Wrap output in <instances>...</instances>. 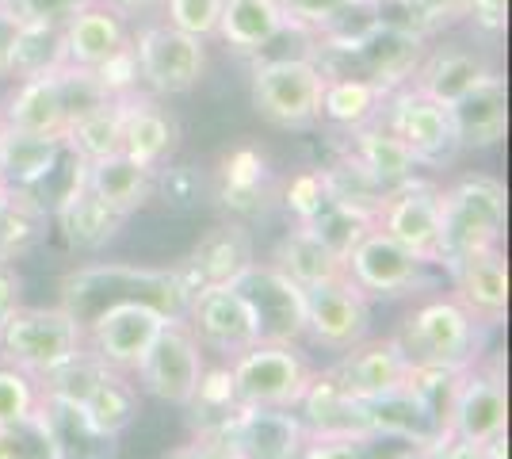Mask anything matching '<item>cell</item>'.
<instances>
[{
    "instance_id": "17",
    "label": "cell",
    "mask_w": 512,
    "mask_h": 459,
    "mask_svg": "<svg viewBox=\"0 0 512 459\" xmlns=\"http://www.w3.org/2000/svg\"><path fill=\"white\" fill-rule=\"evenodd\" d=\"M188 329L195 333L199 349L218 356V364H230L237 360L241 352H249L256 341V326H253V314L245 299L237 295L234 284H222V287H207L199 291L192 303H188Z\"/></svg>"
},
{
    "instance_id": "8",
    "label": "cell",
    "mask_w": 512,
    "mask_h": 459,
    "mask_svg": "<svg viewBox=\"0 0 512 459\" xmlns=\"http://www.w3.org/2000/svg\"><path fill=\"white\" fill-rule=\"evenodd\" d=\"M230 379L241 406L295 410L314 379V368L299 345H253L230 360Z\"/></svg>"
},
{
    "instance_id": "5",
    "label": "cell",
    "mask_w": 512,
    "mask_h": 459,
    "mask_svg": "<svg viewBox=\"0 0 512 459\" xmlns=\"http://www.w3.org/2000/svg\"><path fill=\"white\" fill-rule=\"evenodd\" d=\"M394 337L402 341V349L417 368L467 372L470 364H478V322L455 295L421 303Z\"/></svg>"
},
{
    "instance_id": "43",
    "label": "cell",
    "mask_w": 512,
    "mask_h": 459,
    "mask_svg": "<svg viewBox=\"0 0 512 459\" xmlns=\"http://www.w3.org/2000/svg\"><path fill=\"white\" fill-rule=\"evenodd\" d=\"M161 20L184 31V35H195V39H214L218 31V16H222V0H161Z\"/></svg>"
},
{
    "instance_id": "20",
    "label": "cell",
    "mask_w": 512,
    "mask_h": 459,
    "mask_svg": "<svg viewBox=\"0 0 512 459\" xmlns=\"http://www.w3.org/2000/svg\"><path fill=\"white\" fill-rule=\"evenodd\" d=\"M50 222L58 226L65 249L73 253H104L111 241L123 230V215H115L111 207H104L100 199L88 192L85 184V165L77 161L73 184L65 188V196L50 207Z\"/></svg>"
},
{
    "instance_id": "1",
    "label": "cell",
    "mask_w": 512,
    "mask_h": 459,
    "mask_svg": "<svg viewBox=\"0 0 512 459\" xmlns=\"http://www.w3.org/2000/svg\"><path fill=\"white\" fill-rule=\"evenodd\" d=\"M115 303H150L169 322L188 318V295L176 284L172 268H138V264H85L62 280V306L85 329L100 310Z\"/></svg>"
},
{
    "instance_id": "3",
    "label": "cell",
    "mask_w": 512,
    "mask_h": 459,
    "mask_svg": "<svg viewBox=\"0 0 512 459\" xmlns=\"http://www.w3.org/2000/svg\"><path fill=\"white\" fill-rule=\"evenodd\" d=\"M85 349V329L65 306H20L0 322V360L35 383Z\"/></svg>"
},
{
    "instance_id": "28",
    "label": "cell",
    "mask_w": 512,
    "mask_h": 459,
    "mask_svg": "<svg viewBox=\"0 0 512 459\" xmlns=\"http://www.w3.org/2000/svg\"><path fill=\"white\" fill-rule=\"evenodd\" d=\"M283 31H291V20L279 0H222L214 39L234 54H260Z\"/></svg>"
},
{
    "instance_id": "52",
    "label": "cell",
    "mask_w": 512,
    "mask_h": 459,
    "mask_svg": "<svg viewBox=\"0 0 512 459\" xmlns=\"http://www.w3.org/2000/svg\"><path fill=\"white\" fill-rule=\"evenodd\" d=\"M104 4H111L127 20H134L138 12H161V0H104Z\"/></svg>"
},
{
    "instance_id": "18",
    "label": "cell",
    "mask_w": 512,
    "mask_h": 459,
    "mask_svg": "<svg viewBox=\"0 0 512 459\" xmlns=\"http://www.w3.org/2000/svg\"><path fill=\"white\" fill-rule=\"evenodd\" d=\"M425 268L413 253H406L398 241L383 234L379 226L367 230L352 253L344 257V276L360 287L367 299H379V295H406L413 287L425 280Z\"/></svg>"
},
{
    "instance_id": "7",
    "label": "cell",
    "mask_w": 512,
    "mask_h": 459,
    "mask_svg": "<svg viewBox=\"0 0 512 459\" xmlns=\"http://www.w3.org/2000/svg\"><path fill=\"white\" fill-rule=\"evenodd\" d=\"M138 81L150 88L157 100L188 96L207 73V43L169 27L165 20L142 23L138 35H130Z\"/></svg>"
},
{
    "instance_id": "27",
    "label": "cell",
    "mask_w": 512,
    "mask_h": 459,
    "mask_svg": "<svg viewBox=\"0 0 512 459\" xmlns=\"http://www.w3.org/2000/svg\"><path fill=\"white\" fill-rule=\"evenodd\" d=\"M85 184L88 192L100 199L104 207H111L115 215L130 219L134 211H142L157 192V173L130 161L127 153H111L85 165Z\"/></svg>"
},
{
    "instance_id": "50",
    "label": "cell",
    "mask_w": 512,
    "mask_h": 459,
    "mask_svg": "<svg viewBox=\"0 0 512 459\" xmlns=\"http://www.w3.org/2000/svg\"><path fill=\"white\" fill-rule=\"evenodd\" d=\"M16 39H20V20L0 8V77H12V50H16Z\"/></svg>"
},
{
    "instance_id": "39",
    "label": "cell",
    "mask_w": 512,
    "mask_h": 459,
    "mask_svg": "<svg viewBox=\"0 0 512 459\" xmlns=\"http://www.w3.org/2000/svg\"><path fill=\"white\" fill-rule=\"evenodd\" d=\"M306 226L344 261V257L352 253V245H356L367 230H375V215L352 207V203H341V199H333L325 192V203L314 211V219H306Z\"/></svg>"
},
{
    "instance_id": "51",
    "label": "cell",
    "mask_w": 512,
    "mask_h": 459,
    "mask_svg": "<svg viewBox=\"0 0 512 459\" xmlns=\"http://www.w3.org/2000/svg\"><path fill=\"white\" fill-rule=\"evenodd\" d=\"M23 284L20 276H16V268L12 264H0V322L12 314V310H20L23 306Z\"/></svg>"
},
{
    "instance_id": "42",
    "label": "cell",
    "mask_w": 512,
    "mask_h": 459,
    "mask_svg": "<svg viewBox=\"0 0 512 459\" xmlns=\"http://www.w3.org/2000/svg\"><path fill=\"white\" fill-rule=\"evenodd\" d=\"M291 27H306V31H318L325 39L333 35H344L352 16L360 8H371V4H383V0H279Z\"/></svg>"
},
{
    "instance_id": "26",
    "label": "cell",
    "mask_w": 512,
    "mask_h": 459,
    "mask_svg": "<svg viewBox=\"0 0 512 459\" xmlns=\"http://www.w3.org/2000/svg\"><path fill=\"white\" fill-rule=\"evenodd\" d=\"M65 138L54 134H23L0 127V184L39 192L50 176L58 173L65 157Z\"/></svg>"
},
{
    "instance_id": "30",
    "label": "cell",
    "mask_w": 512,
    "mask_h": 459,
    "mask_svg": "<svg viewBox=\"0 0 512 459\" xmlns=\"http://www.w3.org/2000/svg\"><path fill=\"white\" fill-rule=\"evenodd\" d=\"M344 153H348L383 192H390V188H398V184H406V180L417 176L413 153L406 150V142L390 131L383 119L367 123L360 131H348V150Z\"/></svg>"
},
{
    "instance_id": "12",
    "label": "cell",
    "mask_w": 512,
    "mask_h": 459,
    "mask_svg": "<svg viewBox=\"0 0 512 459\" xmlns=\"http://www.w3.org/2000/svg\"><path fill=\"white\" fill-rule=\"evenodd\" d=\"M375 226L390 234L421 264H440L444 215H440V188L436 184L413 176L406 184L390 188L375 211Z\"/></svg>"
},
{
    "instance_id": "41",
    "label": "cell",
    "mask_w": 512,
    "mask_h": 459,
    "mask_svg": "<svg viewBox=\"0 0 512 459\" xmlns=\"http://www.w3.org/2000/svg\"><path fill=\"white\" fill-rule=\"evenodd\" d=\"M237 406V394H234V379H230V364H207L203 368V379L195 387L192 398V425L195 433H214L226 417L234 414Z\"/></svg>"
},
{
    "instance_id": "13",
    "label": "cell",
    "mask_w": 512,
    "mask_h": 459,
    "mask_svg": "<svg viewBox=\"0 0 512 459\" xmlns=\"http://www.w3.org/2000/svg\"><path fill=\"white\" fill-rule=\"evenodd\" d=\"M169 326V318L150 303H115L100 310L85 326V349L104 360L107 368L134 375L142 356L150 352L157 333Z\"/></svg>"
},
{
    "instance_id": "9",
    "label": "cell",
    "mask_w": 512,
    "mask_h": 459,
    "mask_svg": "<svg viewBox=\"0 0 512 459\" xmlns=\"http://www.w3.org/2000/svg\"><path fill=\"white\" fill-rule=\"evenodd\" d=\"M234 287L253 314L260 345H299L306 337V291L272 261H253Z\"/></svg>"
},
{
    "instance_id": "36",
    "label": "cell",
    "mask_w": 512,
    "mask_h": 459,
    "mask_svg": "<svg viewBox=\"0 0 512 459\" xmlns=\"http://www.w3.org/2000/svg\"><path fill=\"white\" fill-rule=\"evenodd\" d=\"M50 226V207L35 192L8 188V199L0 207V264H16L43 241Z\"/></svg>"
},
{
    "instance_id": "46",
    "label": "cell",
    "mask_w": 512,
    "mask_h": 459,
    "mask_svg": "<svg viewBox=\"0 0 512 459\" xmlns=\"http://www.w3.org/2000/svg\"><path fill=\"white\" fill-rule=\"evenodd\" d=\"M283 203L295 215V222L314 219V211L325 203V176H321V169H302L299 176H291V184L283 192Z\"/></svg>"
},
{
    "instance_id": "4",
    "label": "cell",
    "mask_w": 512,
    "mask_h": 459,
    "mask_svg": "<svg viewBox=\"0 0 512 459\" xmlns=\"http://www.w3.org/2000/svg\"><path fill=\"white\" fill-rule=\"evenodd\" d=\"M325 69L318 58H264L253 66V111L279 131H306L318 123Z\"/></svg>"
},
{
    "instance_id": "31",
    "label": "cell",
    "mask_w": 512,
    "mask_h": 459,
    "mask_svg": "<svg viewBox=\"0 0 512 459\" xmlns=\"http://www.w3.org/2000/svg\"><path fill=\"white\" fill-rule=\"evenodd\" d=\"M295 414L302 417L306 433H363V437H371L367 425H363L360 398L344 391V383L329 368L314 372L302 402L295 406Z\"/></svg>"
},
{
    "instance_id": "53",
    "label": "cell",
    "mask_w": 512,
    "mask_h": 459,
    "mask_svg": "<svg viewBox=\"0 0 512 459\" xmlns=\"http://www.w3.org/2000/svg\"><path fill=\"white\" fill-rule=\"evenodd\" d=\"M394 459H432V456H428V448H409V452H402V456Z\"/></svg>"
},
{
    "instance_id": "25",
    "label": "cell",
    "mask_w": 512,
    "mask_h": 459,
    "mask_svg": "<svg viewBox=\"0 0 512 459\" xmlns=\"http://www.w3.org/2000/svg\"><path fill=\"white\" fill-rule=\"evenodd\" d=\"M180 146V123L157 96H142L134 92L127 100V119H123V153L130 161L146 165V169H161L169 165V157Z\"/></svg>"
},
{
    "instance_id": "32",
    "label": "cell",
    "mask_w": 512,
    "mask_h": 459,
    "mask_svg": "<svg viewBox=\"0 0 512 459\" xmlns=\"http://www.w3.org/2000/svg\"><path fill=\"white\" fill-rule=\"evenodd\" d=\"M272 264H276L279 272H287L302 291L318 284H333V280L344 276V261L306 226V222H295V226L276 241Z\"/></svg>"
},
{
    "instance_id": "40",
    "label": "cell",
    "mask_w": 512,
    "mask_h": 459,
    "mask_svg": "<svg viewBox=\"0 0 512 459\" xmlns=\"http://www.w3.org/2000/svg\"><path fill=\"white\" fill-rule=\"evenodd\" d=\"M0 459H62L43 402L20 421L0 425Z\"/></svg>"
},
{
    "instance_id": "16",
    "label": "cell",
    "mask_w": 512,
    "mask_h": 459,
    "mask_svg": "<svg viewBox=\"0 0 512 459\" xmlns=\"http://www.w3.org/2000/svg\"><path fill=\"white\" fill-rule=\"evenodd\" d=\"M214 437L234 452V459H299L306 444V425L295 410L237 406L214 429Z\"/></svg>"
},
{
    "instance_id": "10",
    "label": "cell",
    "mask_w": 512,
    "mask_h": 459,
    "mask_svg": "<svg viewBox=\"0 0 512 459\" xmlns=\"http://www.w3.org/2000/svg\"><path fill=\"white\" fill-rule=\"evenodd\" d=\"M203 368H207V352L199 349L188 322H169L157 333L150 352L142 356V364L134 368V383H138V391L157 402L188 410L195 387L203 379Z\"/></svg>"
},
{
    "instance_id": "38",
    "label": "cell",
    "mask_w": 512,
    "mask_h": 459,
    "mask_svg": "<svg viewBox=\"0 0 512 459\" xmlns=\"http://www.w3.org/2000/svg\"><path fill=\"white\" fill-rule=\"evenodd\" d=\"M138 406H142V391H138L134 375H123V372H115V368H111V372L100 379V387L81 402V410L88 414V421H92L96 429H104L107 437H123L130 425H134V417H138Z\"/></svg>"
},
{
    "instance_id": "34",
    "label": "cell",
    "mask_w": 512,
    "mask_h": 459,
    "mask_svg": "<svg viewBox=\"0 0 512 459\" xmlns=\"http://www.w3.org/2000/svg\"><path fill=\"white\" fill-rule=\"evenodd\" d=\"M383 85L367 81V77H348V73H333L325 77V92H321L318 119L341 127V131H360L367 123H375L386 108Z\"/></svg>"
},
{
    "instance_id": "45",
    "label": "cell",
    "mask_w": 512,
    "mask_h": 459,
    "mask_svg": "<svg viewBox=\"0 0 512 459\" xmlns=\"http://www.w3.org/2000/svg\"><path fill=\"white\" fill-rule=\"evenodd\" d=\"M379 437L363 433H306L299 459H371Z\"/></svg>"
},
{
    "instance_id": "14",
    "label": "cell",
    "mask_w": 512,
    "mask_h": 459,
    "mask_svg": "<svg viewBox=\"0 0 512 459\" xmlns=\"http://www.w3.org/2000/svg\"><path fill=\"white\" fill-rule=\"evenodd\" d=\"M256 261V245H253V230L245 222H214L211 230L192 245V253L172 268L176 284L184 287L188 303H192L199 291L207 287H222L234 284L237 276Z\"/></svg>"
},
{
    "instance_id": "49",
    "label": "cell",
    "mask_w": 512,
    "mask_h": 459,
    "mask_svg": "<svg viewBox=\"0 0 512 459\" xmlns=\"http://www.w3.org/2000/svg\"><path fill=\"white\" fill-rule=\"evenodd\" d=\"M505 16H509V0H470L467 20L478 23L486 35L505 31Z\"/></svg>"
},
{
    "instance_id": "2",
    "label": "cell",
    "mask_w": 512,
    "mask_h": 459,
    "mask_svg": "<svg viewBox=\"0 0 512 459\" xmlns=\"http://www.w3.org/2000/svg\"><path fill=\"white\" fill-rule=\"evenodd\" d=\"M440 215H444V234H440V264H455L501 245L505 234V188L486 173L459 176L455 184L440 188Z\"/></svg>"
},
{
    "instance_id": "22",
    "label": "cell",
    "mask_w": 512,
    "mask_h": 459,
    "mask_svg": "<svg viewBox=\"0 0 512 459\" xmlns=\"http://www.w3.org/2000/svg\"><path fill=\"white\" fill-rule=\"evenodd\" d=\"M451 127H455V142L459 150H493L501 146V138L509 131V92H505V77L490 69L482 81L448 104Z\"/></svg>"
},
{
    "instance_id": "35",
    "label": "cell",
    "mask_w": 512,
    "mask_h": 459,
    "mask_svg": "<svg viewBox=\"0 0 512 459\" xmlns=\"http://www.w3.org/2000/svg\"><path fill=\"white\" fill-rule=\"evenodd\" d=\"M46 417L54 425V437H58V452L62 459H115L119 456V437H107L104 429H96L88 414L73 402L62 398H50L39 391Z\"/></svg>"
},
{
    "instance_id": "21",
    "label": "cell",
    "mask_w": 512,
    "mask_h": 459,
    "mask_svg": "<svg viewBox=\"0 0 512 459\" xmlns=\"http://www.w3.org/2000/svg\"><path fill=\"white\" fill-rule=\"evenodd\" d=\"M344 383V391L356 398H379L398 391L413 372V360L406 356L398 337H363L360 345L341 352V360L329 368Z\"/></svg>"
},
{
    "instance_id": "15",
    "label": "cell",
    "mask_w": 512,
    "mask_h": 459,
    "mask_svg": "<svg viewBox=\"0 0 512 459\" xmlns=\"http://www.w3.org/2000/svg\"><path fill=\"white\" fill-rule=\"evenodd\" d=\"M306 337L325 352H344L371 337V299L348 276L306 287Z\"/></svg>"
},
{
    "instance_id": "37",
    "label": "cell",
    "mask_w": 512,
    "mask_h": 459,
    "mask_svg": "<svg viewBox=\"0 0 512 459\" xmlns=\"http://www.w3.org/2000/svg\"><path fill=\"white\" fill-rule=\"evenodd\" d=\"M268 196V161L260 157L256 146H237L222 157V188L218 199L234 215H253L264 207Z\"/></svg>"
},
{
    "instance_id": "19",
    "label": "cell",
    "mask_w": 512,
    "mask_h": 459,
    "mask_svg": "<svg viewBox=\"0 0 512 459\" xmlns=\"http://www.w3.org/2000/svg\"><path fill=\"white\" fill-rule=\"evenodd\" d=\"M58 46H62V66L100 69L130 46V20L104 0H85L62 23Z\"/></svg>"
},
{
    "instance_id": "47",
    "label": "cell",
    "mask_w": 512,
    "mask_h": 459,
    "mask_svg": "<svg viewBox=\"0 0 512 459\" xmlns=\"http://www.w3.org/2000/svg\"><path fill=\"white\" fill-rule=\"evenodd\" d=\"M77 4H85V0H4V8L16 20L35 23V27H62Z\"/></svg>"
},
{
    "instance_id": "29",
    "label": "cell",
    "mask_w": 512,
    "mask_h": 459,
    "mask_svg": "<svg viewBox=\"0 0 512 459\" xmlns=\"http://www.w3.org/2000/svg\"><path fill=\"white\" fill-rule=\"evenodd\" d=\"M490 69L493 66H486V58H482L478 50L459 46V43H440V46H432V50H425V58H421V66L413 69L409 85L421 88L425 96L440 100V104H455V100H459L474 81H482Z\"/></svg>"
},
{
    "instance_id": "11",
    "label": "cell",
    "mask_w": 512,
    "mask_h": 459,
    "mask_svg": "<svg viewBox=\"0 0 512 459\" xmlns=\"http://www.w3.org/2000/svg\"><path fill=\"white\" fill-rule=\"evenodd\" d=\"M383 123L406 142L417 169H444L459 157L455 127H451L448 104L425 96L421 88L402 85L386 96Z\"/></svg>"
},
{
    "instance_id": "54",
    "label": "cell",
    "mask_w": 512,
    "mask_h": 459,
    "mask_svg": "<svg viewBox=\"0 0 512 459\" xmlns=\"http://www.w3.org/2000/svg\"><path fill=\"white\" fill-rule=\"evenodd\" d=\"M4 199H8V188H4V184H0V207H4Z\"/></svg>"
},
{
    "instance_id": "24",
    "label": "cell",
    "mask_w": 512,
    "mask_h": 459,
    "mask_svg": "<svg viewBox=\"0 0 512 459\" xmlns=\"http://www.w3.org/2000/svg\"><path fill=\"white\" fill-rule=\"evenodd\" d=\"M0 127L23 134H54L62 138L69 127V104H65L62 69H43L20 77L16 92L8 96V104L0 108Z\"/></svg>"
},
{
    "instance_id": "23",
    "label": "cell",
    "mask_w": 512,
    "mask_h": 459,
    "mask_svg": "<svg viewBox=\"0 0 512 459\" xmlns=\"http://www.w3.org/2000/svg\"><path fill=\"white\" fill-rule=\"evenodd\" d=\"M455 299L463 303L478 326H497L509 310V261L505 249L493 245L482 253H470L451 268Z\"/></svg>"
},
{
    "instance_id": "33",
    "label": "cell",
    "mask_w": 512,
    "mask_h": 459,
    "mask_svg": "<svg viewBox=\"0 0 512 459\" xmlns=\"http://www.w3.org/2000/svg\"><path fill=\"white\" fill-rule=\"evenodd\" d=\"M130 96H111V100L88 108L85 115H77L65 127V150L73 153L81 165H92V161L111 157V153H123V119H127Z\"/></svg>"
},
{
    "instance_id": "6",
    "label": "cell",
    "mask_w": 512,
    "mask_h": 459,
    "mask_svg": "<svg viewBox=\"0 0 512 459\" xmlns=\"http://www.w3.org/2000/svg\"><path fill=\"white\" fill-rule=\"evenodd\" d=\"M505 429H509L505 375L497 364H490V368L470 364L467 372L455 375V387L448 394L444 440H455L470 452H486L490 444L505 440Z\"/></svg>"
},
{
    "instance_id": "48",
    "label": "cell",
    "mask_w": 512,
    "mask_h": 459,
    "mask_svg": "<svg viewBox=\"0 0 512 459\" xmlns=\"http://www.w3.org/2000/svg\"><path fill=\"white\" fill-rule=\"evenodd\" d=\"M165 459H234V452L214 433H195L188 444H176L172 452H165Z\"/></svg>"
},
{
    "instance_id": "44",
    "label": "cell",
    "mask_w": 512,
    "mask_h": 459,
    "mask_svg": "<svg viewBox=\"0 0 512 459\" xmlns=\"http://www.w3.org/2000/svg\"><path fill=\"white\" fill-rule=\"evenodd\" d=\"M39 406V383L0 360V425H12Z\"/></svg>"
}]
</instances>
